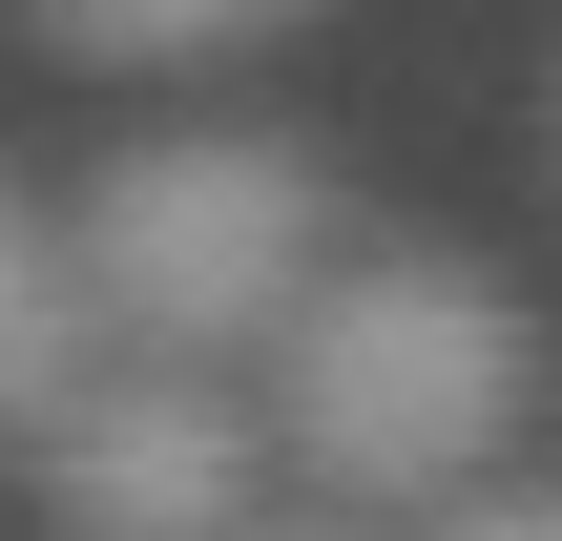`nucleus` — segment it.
<instances>
[{"label": "nucleus", "mask_w": 562, "mask_h": 541, "mask_svg": "<svg viewBox=\"0 0 562 541\" xmlns=\"http://www.w3.org/2000/svg\"><path fill=\"white\" fill-rule=\"evenodd\" d=\"M521 396H542V334H521V292L459 271V250H334L313 313L271 334V459H292L334 521H375V500H480V459L521 438Z\"/></svg>", "instance_id": "f257e3e1"}, {"label": "nucleus", "mask_w": 562, "mask_h": 541, "mask_svg": "<svg viewBox=\"0 0 562 541\" xmlns=\"http://www.w3.org/2000/svg\"><path fill=\"white\" fill-rule=\"evenodd\" d=\"M63 250H83V292H104V334H125L146 375H229V354H271V334L313 313V271H334L355 229H334L313 146H271V125H167V146H125V167L63 208Z\"/></svg>", "instance_id": "f03ea898"}, {"label": "nucleus", "mask_w": 562, "mask_h": 541, "mask_svg": "<svg viewBox=\"0 0 562 541\" xmlns=\"http://www.w3.org/2000/svg\"><path fill=\"white\" fill-rule=\"evenodd\" d=\"M250 459H271V417H229V375H83V417L42 438V500L83 541H229L250 521Z\"/></svg>", "instance_id": "7ed1b4c3"}, {"label": "nucleus", "mask_w": 562, "mask_h": 541, "mask_svg": "<svg viewBox=\"0 0 562 541\" xmlns=\"http://www.w3.org/2000/svg\"><path fill=\"white\" fill-rule=\"evenodd\" d=\"M83 375H104V292H83V250L0 188V438L42 459V438L83 417Z\"/></svg>", "instance_id": "20e7f679"}, {"label": "nucleus", "mask_w": 562, "mask_h": 541, "mask_svg": "<svg viewBox=\"0 0 562 541\" xmlns=\"http://www.w3.org/2000/svg\"><path fill=\"white\" fill-rule=\"evenodd\" d=\"M42 42H83V63H209V42H250V21H292V0H21Z\"/></svg>", "instance_id": "39448f33"}, {"label": "nucleus", "mask_w": 562, "mask_h": 541, "mask_svg": "<svg viewBox=\"0 0 562 541\" xmlns=\"http://www.w3.org/2000/svg\"><path fill=\"white\" fill-rule=\"evenodd\" d=\"M438 541H562V480H542V500H459Z\"/></svg>", "instance_id": "423d86ee"}, {"label": "nucleus", "mask_w": 562, "mask_h": 541, "mask_svg": "<svg viewBox=\"0 0 562 541\" xmlns=\"http://www.w3.org/2000/svg\"><path fill=\"white\" fill-rule=\"evenodd\" d=\"M229 541H375V521H334V500H313V521H229Z\"/></svg>", "instance_id": "0eeeda50"}]
</instances>
